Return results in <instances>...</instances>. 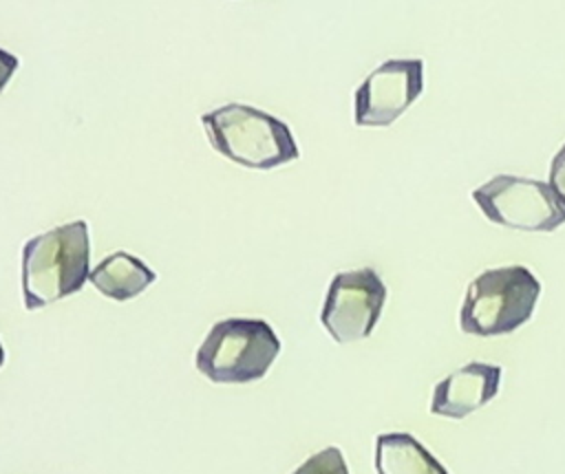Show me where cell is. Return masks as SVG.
Here are the masks:
<instances>
[{"mask_svg":"<svg viewBox=\"0 0 565 474\" xmlns=\"http://www.w3.org/2000/svg\"><path fill=\"white\" fill-rule=\"evenodd\" d=\"M18 66H20L18 57H15L13 53L0 49V95L4 93V88H7V84L11 82V77H13V73L18 71Z\"/></svg>","mask_w":565,"mask_h":474,"instance_id":"cell-13","label":"cell"},{"mask_svg":"<svg viewBox=\"0 0 565 474\" xmlns=\"http://www.w3.org/2000/svg\"><path fill=\"white\" fill-rule=\"evenodd\" d=\"M201 126L221 157L249 170H274L300 157L294 132L282 119L241 101L201 115Z\"/></svg>","mask_w":565,"mask_h":474,"instance_id":"cell-2","label":"cell"},{"mask_svg":"<svg viewBox=\"0 0 565 474\" xmlns=\"http://www.w3.org/2000/svg\"><path fill=\"white\" fill-rule=\"evenodd\" d=\"M424 90L422 60H386L371 71L353 95V121L360 128L391 126Z\"/></svg>","mask_w":565,"mask_h":474,"instance_id":"cell-7","label":"cell"},{"mask_svg":"<svg viewBox=\"0 0 565 474\" xmlns=\"http://www.w3.org/2000/svg\"><path fill=\"white\" fill-rule=\"evenodd\" d=\"M541 295L539 278L523 265L486 269L470 280L459 309V326L468 335L499 337L521 328Z\"/></svg>","mask_w":565,"mask_h":474,"instance_id":"cell-3","label":"cell"},{"mask_svg":"<svg viewBox=\"0 0 565 474\" xmlns=\"http://www.w3.org/2000/svg\"><path fill=\"white\" fill-rule=\"evenodd\" d=\"M291 474H349V467L340 448L331 445L311 454Z\"/></svg>","mask_w":565,"mask_h":474,"instance_id":"cell-11","label":"cell"},{"mask_svg":"<svg viewBox=\"0 0 565 474\" xmlns=\"http://www.w3.org/2000/svg\"><path fill=\"white\" fill-rule=\"evenodd\" d=\"M157 280V273L137 256L128 251H115L97 262V267L90 269L88 282L106 298L115 302H126L143 293L152 282Z\"/></svg>","mask_w":565,"mask_h":474,"instance_id":"cell-9","label":"cell"},{"mask_svg":"<svg viewBox=\"0 0 565 474\" xmlns=\"http://www.w3.org/2000/svg\"><path fill=\"white\" fill-rule=\"evenodd\" d=\"M4 364V348H2V344H0V366Z\"/></svg>","mask_w":565,"mask_h":474,"instance_id":"cell-14","label":"cell"},{"mask_svg":"<svg viewBox=\"0 0 565 474\" xmlns=\"http://www.w3.org/2000/svg\"><path fill=\"white\" fill-rule=\"evenodd\" d=\"M90 273L88 223L71 220L29 238L22 247V302L26 311L77 293Z\"/></svg>","mask_w":565,"mask_h":474,"instance_id":"cell-1","label":"cell"},{"mask_svg":"<svg viewBox=\"0 0 565 474\" xmlns=\"http://www.w3.org/2000/svg\"><path fill=\"white\" fill-rule=\"evenodd\" d=\"M472 201L490 223L508 229L554 231L565 223V198L539 179L497 174L472 190Z\"/></svg>","mask_w":565,"mask_h":474,"instance_id":"cell-5","label":"cell"},{"mask_svg":"<svg viewBox=\"0 0 565 474\" xmlns=\"http://www.w3.org/2000/svg\"><path fill=\"white\" fill-rule=\"evenodd\" d=\"M280 353V340L260 317H225L196 348V370L212 384H252L267 375Z\"/></svg>","mask_w":565,"mask_h":474,"instance_id":"cell-4","label":"cell"},{"mask_svg":"<svg viewBox=\"0 0 565 474\" xmlns=\"http://www.w3.org/2000/svg\"><path fill=\"white\" fill-rule=\"evenodd\" d=\"M550 185L565 198V143L558 148L550 163Z\"/></svg>","mask_w":565,"mask_h":474,"instance_id":"cell-12","label":"cell"},{"mask_svg":"<svg viewBox=\"0 0 565 474\" xmlns=\"http://www.w3.org/2000/svg\"><path fill=\"white\" fill-rule=\"evenodd\" d=\"M501 366L468 362L433 388L430 412L448 419H463L492 401L501 386Z\"/></svg>","mask_w":565,"mask_h":474,"instance_id":"cell-8","label":"cell"},{"mask_svg":"<svg viewBox=\"0 0 565 474\" xmlns=\"http://www.w3.org/2000/svg\"><path fill=\"white\" fill-rule=\"evenodd\" d=\"M377 474H448L424 443L408 432H384L375 439Z\"/></svg>","mask_w":565,"mask_h":474,"instance_id":"cell-10","label":"cell"},{"mask_svg":"<svg viewBox=\"0 0 565 474\" xmlns=\"http://www.w3.org/2000/svg\"><path fill=\"white\" fill-rule=\"evenodd\" d=\"M386 295V284L375 269L340 271L327 289L320 324L338 344L364 340L375 328Z\"/></svg>","mask_w":565,"mask_h":474,"instance_id":"cell-6","label":"cell"}]
</instances>
